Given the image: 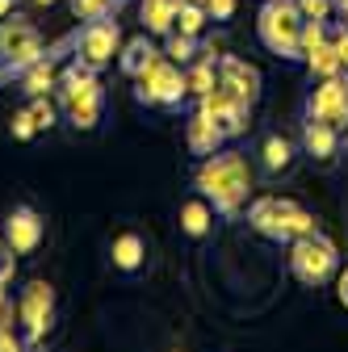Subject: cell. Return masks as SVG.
<instances>
[{"mask_svg":"<svg viewBox=\"0 0 348 352\" xmlns=\"http://www.w3.org/2000/svg\"><path fill=\"white\" fill-rule=\"evenodd\" d=\"M193 189L214 206V214L223 218H235L248 201V189H252V172H248V160L239 151H214L202 160V168L193 172Z\"/></svg>","mask_w":348,"mask_h":352,"instance_id":"obj_1","label":"cell"},{"mask_svg":"<svg viewBox=\"0 0 348 352\" xmlns=\"http://www.w3.org/2000/svg\"><path fill=\"white\" fill-rule=\"evenodd\" d=\"M248 227H252L256 235L273 239V243H294V239H302V235H315V231H319V218H315L307 206H298L294 197H273V193H265V197H256V201L248 206Z\"/></svg>","mask_w":348,"mask_h":352,"instance_id":"obj_2","label":"cell"},{"mask_svg":"<svg viewBox=\"0 0 348 352\" xmlns=\"http://www.w3.org/2000/svg\"><path fill=\"white\" fill-rule=\"evenodd\" d=\"M55 93H59V105H63V113H67V122L76 130H93L101 122L105 93H101V84H97V72H89L84 63H72L67 72H59Z\"/></svg>","mask_w":348,"mask_h":352,"instance_id":"obj_3","label":"cell"},{"mask_svg":"<svg viewBox=\"0 0 348 352\" xmlns=\"http://www.w3.org/2000/svg\"><path fill=\"white\" fill-rule=\"evenodd\" d=\"M290 273H294V281L311 285V289L327 285L340 273V252H336V243L327 235H319V231L294 239L290 243Z\"/></svg>","mask_w":348,"mask_h":352,"instance_id":"obj_4","label":"cell"},{"mask_svg":"<svg viewBox=\"0 0 348 352\" xmlns=\"http://www.w3.org/2000/svg\"><path fill=\"white\" fill-rule=\"evenodd\" d=\"M256 34L260 42L281 55V59H302V47H298V38H302V13L294 0H265V9H260L256 17Z\"/></svg>","mask_w":348,"mask_h":352,"instance_id":"obj_5","label":"cell"},{"mask_svg":"<svg viewBox=\"0 0 348 352\" xmlns=\"http://www.w3.org/2000/svg\"><path fill=\"white\" fill-rule=\"evenodd\" d=\"M139 88H135V97L139 105H155V109H177L189 93V84H185V67L181 63H172L168 55H160L143 76H135Z\"/></svg>","mask_w":348,"mask_h":352,"instance_id":"obj_6","label":"cell"},{"mask_svg":"<svg viewBox=\"0 0 348 352\" xmlns=\"http://www.w3.org/2000/svg\"><path fill=\"white\" fill-rule=\"evenodd\" d=\"M302 118L311 122H327L336 130L348 126V72H336L327 80H315L307 101H302Z\"/></svg>","mask_w":348,"mask_h":352,"instance_id":"obj_7","label":"cell"},{"mask_svg":"<svg viewBox=\"0 0 348 352\" xmlns=\"http://www.w3.org/2000/svg\"><path fill=\"white\" fill-rule=\"evenodd\" d=\"M17 319H21V331H25V344H42V336L51 331L55 323V289L47 281H30L21 289V302H17Z\"/></svg>","mask_w":348,"mask_h":352,"instance_id":"obj_8","label":"cell"},{"mask_svg":"<svg viewBox=\"0 0 348 352\" xmlns=\"http://www.w3.org/2000/svg\"><path fill=\"white\" fill-rule=\"evenodd\" d=\"M118 42H122V30H118V21L109 13L97 17V21H89V25L80 30V42H76V63H84L89 72H101L105 63H113Z\"/></svg>","mask_w":348,"mask_h":352,"instance_id":"obj_9","label":"cell"},{"mask_svg":"<svg viewBox=\"0 0 348 352\" xmlns=\"http://www.w3.org/2000/svg\"><path fill=\"white\" fill-rule=\"evenodd\" d=\"M202 113L223 130L227 139H239V135H248V118H252V105L243 101V97H235L231 88H223V84H214L210 93L202 97Z\"/></svg>","mask_w":348,"mask_h":352,"instance_id":"obj_10","label":"cell"},{"mask_svg":"<svg viewBox=\"0 0 348 352\" xmlns=\"http://www.w3.org/2000/svg\"><path fill=\"white\" fill-rule=\"evenodd\" d=\"M38 59H42V34H38V25L21 21V17H5V21H0V63L30 67Z\"/></svg>","mask_w":348,"mask_h":352,"instance_id":"obj_11","label":"cell"},{"mask_svg":"<svg viewBox=\"0 0 348 352\" xmlns=\"http://www.w3.org/2000/svg\"><path fill=\"white\" fill-rule=\"evenodd\" d=\"M42 235H47V218H42L34 206H13V210H9V218H5V243H9L17 256L38 252Z\"/></svg>","mask_w":348,"mask_h":352,"instance_id":"obj_12","label":"cell"},{"mask_svg":"<svg viewBox=\"0 0 348 352\" xmlns=\"http://www.w3.org/2000/svg\"><path fill=\"white\" fill-rule=\"evenodd\" d=\"M219 84L231 88L235 97H243L248 105H256V97H260V72L235 55H219Z\"/></svg>","mask_w":348,"mask_h":352,"instance_id":"obj_13","label":"cell"},{"mask_svg":"<svg viewBox=\"0 0 348 352\" xmlns=\"http://www.w3.org/2000/svg\"><path fill=\"white\" fill-rule=\"evenodd\" d=\"M109 264H113L118 273L135 277L143 264H147V239L139 231H118L113 243H109Z\"/></svg>","mask_w":348,"mask_h":352,"instance_id":"obj_14","label":"cell"},{"mask_svg":"<svg viewBox=\"0 0 348 352\" xmlns=\"http://www.w3.org/2000/svg\"><path fill=\"white\" fill-rule=\"evenodd\" d=\"M302 151H307L315 164H331L340 155V130L327 126V122L302 118Z\"/></svg>","mask_w":348,"mask_h":352,"instance_id":"obj_15","label":"cell"},{"mask_svg":"<svg viewBox=\"0 0 348 352\" xmlns=\"http://www.w3.org/2000/svg\"><path fill=\"white\" fill-rule=\"evenodd\" d=\"M223 139H227V135H223V130L214 126L202 109H197V113L189 118V126H185V143H189V151H193V155H202V160L219 151V147H223Z\"/></svg>","mask_w":348,"mask_h":352,"instance_id":"obj_16","label":"cell"},{"mask_svg":"<svg viewBox=\"0 0 348 352\" xmlns=\"http://www.w3.org/2000/svg\"><path fill=\"white\" fill-rule=\"evenodd\" d=\"M290 164H294V143L285 139V135H265L260 139V172L265 176H281V172H290Z\"/></svg>","mask_w":348,"mask_h":352,"instance_id":"obj_17","label":"cell"},{"mask_svg":"<svg viewBox=\"0 0 348 352\" xmlns=\"http://www.w3.org/2000/svg\"><path fill=\"white\" fill-rule=\"evenodd\" d=\"M177 5H181V0H143V5H139L143 34H160V38H168L172 30H177Z\"/></svg>","mask_w":348,"mask_h":352,"instance_id":"obj_18","label":"cell"},{"mask_svg":"<svg viewBox=\"0 0 348 352\" xmlns=\"http://www.w3.org/2000/svg\"><path fill=\"white\" fill-rule=\"evenodd\" d=\"M181 231L189 235V239H206L210 231H214V206L197 193V197H189V201H181Z\"/></svg>","mask_w":348,"mask_h":352,"instance_id":"obj_19","label":"cell"},{"mask_svg":"<svg viewBox=\"0 0 348 352\" xmlns=\"http://www.w3.org/2000/svg\"><path fill=\"white\" fill-rule=\"evenodd\" d=\"M155 59H160V51L151 47V38H147V34L130 38L126 47H122V55H118V63H122V72H126L130 80H135V76H143V72H147Z\"/></svg>","mask_w":348,"mask_h":352,"instance_id":"obj_20","label":"cell"},{"mask_svg":"<svg viewBox=\"0 0 348 352\" xmlns=\"http://www.w3.org/2000/svg\"><path fill=\"white\" fill-rule=\"evenodd\" d=\"M55 84H59V72H55V63L51 59H38V63H30L25 72H21V93L34 101V97H47V93H55Z\"/></svg>","mask_w":348,"mask_h":352,"instance_id":"obj_21","label":"cell"},{"mask_svg":"<svg viewBox=\"0 0 348 352\" xmlns=\"http://www.w3.org/2000/svg\"><path fill=\"white\" fill-rule=\"evenodd\" d=\"M185 84H189V93L206 97L210 88L219 84V55H202V59H193L189 72H185Z\"/></svg>","mask_w":348,"mask_h":352,"instance_id":"obj_22","label":"cell"},{"mask_svg":"<svg viewBox=\"0 0 348 352\" xmlns=\"http://www.w3.org/2000/svg\"><path fill=\"white\" fill-rule=\"evenodd\" d=\"M307 67H311V76H315V80H327V76L344 72V63H340V55H336V47H331V38H327V42H319V47L307 55Z\"/></svg>","mask_w":348,"mask_h":352,"instance_id":"obj_23","label":"cell"},{"mask_svg":"<svg viewBox=\"0 0 348 352\" xmlns=\"http://www.w3.org/2000/svg\"><path fill=\"white\" fill-rule=\"evenodd\" d=\"M164 55H168L172 63L189 67V63L197 59V38H189V34H181V30H172V34L164 38Z\"/></svg>","mask_w":348,"mask_h":352,"instance_id":"obj_24","label":"cell"},{"mask_svg":"<svg viewBox=\"0 0 348 352\" xmlns=\"http://www.w3.org/2000/svg\"><path fill=\"white\" fill-rule=\"evenodd\" d=\"M331 34H327V21H302V38H298V47H302V59H307L319 42H327Z\"/></svg>","mask_w":348,"mask_h":352,"instance_id":"obj_25","label":"cell"},{"mask_svg":"<svg viewBox=\"0 0 348 352\" xmlns=\"http://www.w3.org/2000/svg\"><path fill=\"white\" fill-rule=\"evenodd\" d=\"M294 5H298L302 21H327V17L336 13V5H331V0H294Z\"/></svg>","mask_w":348,"mask_h":352,"instance_id":"obj_26","label":"cell"},{"mask_svg":"<svg viewBox=\"0 0 348 352\" xmlns=\"http://www.w3.org/2000/svg\"><path fill=\"white\" fill-rule=\"evenodd\" d=\"M9 130H13V139H17V143H30V139L38 135V122H34V113H30V109H17V113H13V122H9Z\"/></svg>","mask_w":348,"mask_h":352,"instance_id":"obj_27","label":"cell"},{"mask_svg":"<svg viewBox=\"0 0 348 352\" xmlns=\"http://www.w3.org/2000/svg\"><path fill=\"white\" fill-rule=\"evenodd\" d=\"M113 5L109 0H72V13L80 17V21H97V17H105Z\"/></svg>","mask_w":348,"mask_h":352,"instance_id":"obj_28","label":"cell"},{"mask_svg":"<svg viewBox=\"0 0 348 352\" xmlns=\"http://www.w3.org/2000/svg\"><path fill=\"white\" fill-rule=\"evenodd\" d=\"M30 113H34L38 130H51V126H55V105H51L47 97H34V101H30Z\"/></svg>","mask_w":348,"mask_h":352,"instance_id":"obj_29","label":"cell"},{"mask_svg":"<svg viewBox=\"0 0 348 352\" xmlns=\"http://www.w3.org/2000/svg\"><path fill=\"white\" fill-rule=\"evenodd\" d=\"M13 273H17V252H13L5 239H0V285H9Z\"/></svg>","mask_w":348,"mask_h":352,"instance_id":"obj_30","label":"cell"},{"mask_svg":"<svg viewBox=\"0 0 348 352\" xmlns=\"http://www.w3.org/2000/svg\"><path fill=\"white\" fill-rule=\"evenodd\" d=\"M210 21H231L235 17V0H206Z\"/></svg>","mask_w":348,"mask_h":352,"instance_id":"obj_31","label":"cell"},{"mask_svg":"<svg viewBox=\"0 0 348 352\" xmlns=\"http://www.w3.org/2000/svg\"><path fill=\"white\" fill-rule=\"evenodd\" d=\"M331 47H336V55H340V63H344V72H348V25H340V30L331 34Z\"/></svg>","mask_w":348,"mask_h":352,"instance_id":"obj_32","label":"cell"},{"mask_svg":"<svg viewBox=\"0 0 348 352\" xmlns=\"http://www.w3.org/2000/svg\"><path fill=\"white\" fill-rule=\"evenodd\" d=\"M336 298H340V306L348 311V264L340 269V281H336Z\"/></svg>","mask_w":348,"mask_h":352,"instance_id":"obj_33","label":"cell"},{"mask_svg":"<svg viewBox=\"0 0 348 352\" xmlns=\"http://www.w3.org/2000/svg\"><path fill=\"white\" fill-rule=\"evenodd\" d=\"M331 5H336V13L344 17V25H348V0H331Z\"/></svg>","mask_w":348,"mask_h":352,"instance_id":"obj_34","label":"cell"},{"mask_svg":"<svg viewBox=\"0 0 348 352\" xmlns=\"http://www.w3.org/2000/svg\"><path fill=\"white\" fill-rule=\"evenodd\" d=\"M340 151H344V155H348V126H344V130H340Z\"/></svg>","mask_w":348,"mask_h":352,"instance_id":"obj_35","label":"cell"},{"mask_svg":"<svg viewBox=\"0 0 348 352\" xmlns=\"http://www.w3.org/2000/svg\"><path fill=\"white\" fill-rule=\"evenodd\" d=\"M13 9V0H0V21H5V13Z\"/></svg>","mask_w":348,"mask_h":352,"instance_id":"obj_36","label":"cell"},{"mask_svg":"<svg viewBox=\"0 0 348 352\" xmlns=\"http://www.w3.org/2000/svg\"><path fill=\"white\" fill-rule=\"evenodd\" d=\"M0 311H5V285H0Z\"/></svg>","mask_w":348,"mask_h":352,"instance_id":"obj_37","label":"cell"},{"mask_svg":"<svg viewBox=\"0 0 348 352\" xmlns=\"http://www.w3.org/2000/svg\"><path fill=\"white\" fill-rule=\"evenodd\" d=\"M34 5H55V0H34Z\"/></svg>","mask_w":348,"mask_h":352,"instance_id":"obj_38","label":"cell"},{"mask_svg":"<svg viewBox=\"0 0 348 352\" xmlns=\"http://www.w3.org/2000/svg\"><path fill=\"white\" fill-rule=\"evenodd\" d=\"M172 352H181V348H172Z\"/></svg>","mask_w":348,"mask_h":352,"instance_id":"obj_39","label":"cell"}]
</instances>
